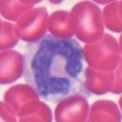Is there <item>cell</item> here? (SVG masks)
Segmentation results:
<instances>
[{"mask_svg": "<svg viewBox=\"0 0 122 122\" xmlns=\"http://www.w3.org/2000/svg\"><path fill=\"white\" fill-rule=\"evenodd\" d=\"M24 57L25 80L45 100L59 102L69 96L88 93L83 48L76 40L46 35L30 43Z\"/></svg>", "mask_w": 122, "mask_h": 122, "instance_id": "6da1fadb", "label": "cell"}, {"mask_svg": "<svg viewBox=\"0 0 122 122\" xmlns=\"http://www.w3.org/2000/svg\"><path fill=\"white\" fill-rule=\"evenodd\" d=\"M70 23L74 36L86 44L99 41L104 34L102 10L88 0L78 2L72 7Z\"/></svg>", "mask_w": 122, "mask_h": 122, "instance_id": "7a4b0ae2", "label": "cell"}, {"mask_svg": "<svg viewBox=\"0 0 122 122\" xmlns=\"http://www.w3.org/2000/svg\"><path fill=\"white\" fill-rule=\"evenodd\" d=\"M83 53L88 66L99 71H113L122 59L117 40L108 33L97 41L85 44Z\"/></svg>", "mask_w": 122, "mask_h": 122, "instance_id": "3957f363", "label": "cell"}, {"mask_svg": "<svg viewBox=\"0 0 122 122\" xmlns=\"http://www.w3.org/2000/svg\"><path fill=\"white\" fill-rule=\"evenodd\" d=\"M49 13L46 7H32L23 13L15 21L18 38L28 43H36L45 36Z\"/></svg>", "mask_w": 122, "mask_h": 122, "instance_id": "277c9868", "label": "cell"}, {"mask_svg": "<svg viewBox=\"0 0 122 122\" xmlns=\"http://www.w3.org/2000/svg\"><path fill=\"white\" fill-rule=\"evenodd\" d=\"M89 104L85 96L74 94L58 102L55 110L56 122H86Z\"/></svg>", "mask_w": 122, "mask_h": 122, "instance_id": "5b68a950", "label": "cell"}, {"mask_svg": "<svg viewBox=\"0 0 122 122\" xmlns=\"http://www.w3.org/2000/svg\"><path fill=\"white\" fill-rule=\"evenodd\" d=\"M24 57L20 52L8 49L0 52V85L11 84L24 74Z\"/></svg>", "mask_w": 122, "mask_h": 122, "instance_id": "8992f818", "label": "cell"}, {"mask_svg": "<svg viewBox=\"0 0 122 122\" xmlns=\"http://www.w3.org/2000/svg\"><path fill=\"white\" fill-rule=\"evenodd\" d=\"M114 85L113 71H99L87 67L85 71V87L88 92L104 95L111 92Z\"/></svg>", "mask_w": 122, "mask_h": 122, "instance_id": "52a82bcc", "label": "cell"}, {"mask_svg": "<svg viewBox=\"0 0 122 122\" xmlns=\"http://www.w3.org/2000/svg\"><path fill=\"white\" fill-rule=\"evenodd\" d=\"M18 122H51L52 113L50 107L39 99L26 102L16 113Z\"/></svg>", "mask_w": 122, "mask_h": 122, "instance_id": "ba28073f", "label": "cell"}, {"mask_svg": "<svg viewBox=\"0 0 122 122\" xmlns=\"http://www.w3.org/2000/svg\"><path fill=\"white\" fill-rule=\"evenodd\" d=\"M121 113L117 104L110 100H98L89 110L88 122H121Z\"/></svg>", "mask_w": 122, "mask_h": 122, "instance_id": "9c48e42d", "label": "cell"}, {"mask_svg": "<svg viewBox=\"0 0 122 122\" xmlns=\"http://www.w3.org/2000/svg\"><path fill=\"white\" fill-rule=\"evenodd\" d=\"M34 99H39V95L30 85L27 84L13 85L5 92L4 96L5 102L9 104L15 113L23 104Z\"/></svg>", "mask_w": 122, "mask_h": 122, "instance_id": "30bf717a", "label": "cell"}, {"mask_svg": "<svg viewBox=\"0 0 122 122\" xmlns=\"http://www.w3.org/2000/svg\"><path fill=\"white\" fill-rule=\"evenodd\" d=\"M47 30L57 38H71L74 36L70 23V12L57 10L48 18Z\"/></svg>", "mask_w": 122, "mask_h": 122, "instance_id": "8fae6325", "label": "cell"}, {"mask_svg": "<svg viewBox=\"0 0 122 122\" xmlns=\"http://www.w3.org/2000/svg\"><path fill=\"white\" fill-rule=\"evenodd\" d=\"M32 7L23 5L19 0H0V14L11 21H16L23 13Z\"/></svg>", "mask_w": 122, "mask_h": 122, "instance_id": "7c38bea8", "label": "cell"}, {"mask_svg": "<svg viewBox=\"0 0 122 122\" xmlns=\"http://www.w3.org/2000/svg\"><path fill=\"white\" fill-rule=\"evenodd\" d=\"M118 2H113L104 7L102 11L104 27L116 33L122 32V20L118 13Z\"/></svg>", "mask_w": 122, "mask_h": 122, "instance_id": "4fadbf2b", "label": "cell"}, {"mask_svg": "<svg viewBox=\"0 0 122 122\" xmlns=\"http://www.w3.org/2000/svg\"><path fill=\"white\" fill-rule=\"evenodd\" d=\"M19 38L17 36L15 25L2 21V30L0 32V51H5L13 48L18 43Z\"/></svg>", "mask_w": 122, "mask_h": 122, "instance_id": "5bb4252c", "label": "cell"}, {"mask_svg": "<svg viewBox=\"0 0 122 122\" xmlns=\"http://www.w3.org/2000/svg\"><path fill=\"white\" fill-rule=\"evenodd\" d=\"M0 122H18L13 109L5 102L0 101Z\"/></svg>", "mask_w": 122, "mask_h": 122, "instance_id": "9a60e30c", "label": "cell"}, {"mask_svg": "<svg viewBox=\"0 0 122 122\" xmlns=\"http://www.w3.org/2000/svg\"><path fill=\"white\" fill-rule=\"evenodd\" d=\"M114 73V85L111 93L115 94L122 93V59L120 63L113 71Z\"/></svg>", "mask_w": 122, "mask_h": 122, "instance_id": "2e32d148", "label": "cell"}, {"mask_svg": "<svg viewBox=\"0 0 122 122\" xmlns=\"http://www.w3.org/2000/svg\"><path fill=\"white\" fill-rule=\"evenodd\" d=\"M19 1L22 3L23 5H27V6H32L34 5H36L39 2H41L42 0H19Z\"/></svg>", "mask_w": 122, "mask_h": 122, "instance_id": "e0dca14e", "label": "cell"}, {"mask_svg": "<svg viewBox=\"0 0 122 122\" xmlns=\"http://www.w3.org/2000/svg\"><path fill=\"white\" fill-rule=\"evenodd\" d=\"M92 1L99 5H108L113 2H116V0H92Z\"/></svg>", "mask_w": 122, "mask_h": 122, "instance_id": "ac0fdd59", "label": "cell"}, {"mask_svg": "<svg viewBox=\"0 0 122 122\" xmlns=\"http://www.w3.org/2000/svg\"><path fill=\"white\" fill-rule=\"evenodd\" d=\"M118 13L122 20V0H120L118 2Z\"/></svg>", "mask_w": 122, "mask_h": 122, "instance_id": "d6986e66", "label": "cell"}, {"mask_svg": "<svg viewBox=\"0 0 122 122\" xmlns=\"http://www.w3.org/2000/svg\"><path fill=\"white\" fill-rule=\"evenodd\" d=\"M49 2H51V4H55V5H57V4H60L62 2L63 0H49Z\"/></svg>", "mask_w": 122, "mask_h": 122, "instance_id": "ffe728a7", "label": "cell"}, {"mask_svg": "<svg viewBox=\"0 0 122 122\" xmlns=\"http://www.w3.org/2000/svg\"><path fill=\"white\" fill-rule=\"evenodd\" d=\"M119 46H120V50H121V55H122V34L120 36V38H119Z\"/></svg>", "mask_w": 122, "mask_h": 122, "instance_id": "44dd1931", "label": "cell"}, {"mask_svg": "<svg viewBox=\"0 0 122 122\" xmlns=\"http://www.w3.org/2000/svg\"><path fill=\"white\" fill-rule=\"evenodd\" d=\"M118 103H119V106H120L121 110V112H122V96H121V97H120V99H119Z\"/></svg>", "mask_w": 122, "mask_h": 122, "instance_id": "7402d4cb", "label": "cell"}, {"mask_svg": "<svg viewBox=\"0 0 122 122\" xmlns=\"http://www.w3.org/2000/svg\"><path fill=\"white\" fill-rule=\"evenodd\" d=\"M2 21L0 19V32H1V30H2Z\"/></svg>", "mask_w": 122, "mask_h": 122, "instance_id": "603a6c76", "label": "cell"}, {"mask_svg": "<svg viewBox=\"0 0 122 122\" xmlns=\"http://www.w3.org/2000/svg\"><path fill=\"white\" fill-rule=\"evenodd\" d=\"M86 122H88V121H86Z\"/></svg>", "mask_w": 122, "mask_h": 122, "instance_id": "cb8c5ba5", "label": "cell"}]
</instances>
